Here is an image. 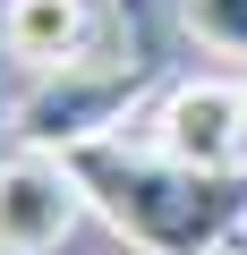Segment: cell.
I'll return each mask as SVG.
<instances>
[{
  "instance_id": "cell-2",
  "label": "cell",
  "mask_w": 247,
  "mask_h": 255,
  "mask_svg": "<svg viewBox=\"0 0 247 255\" xmlns=\"http://www.w3.org/2000/svg\"><path fill=\"white\" fill-rule=\"evenodd\" d=\"M154 85V68L145 60H68V68H51L17 111H9V128H17V145L26 153H94V145H119V128H128V111H137V94Z\"/></svg>"
},
{
  "instance_id": "cell-5",
  "label": "cell",
  "mask_w": 247,
  "mask_h": 255,
  "mask_svg": "<svg viewBox=\"0 0 247 255\" xmlns=\"http://www.w3.org/2000/svg\"><path fill=\"white\" fill-rule=\"evenodd\" d=\"M85 43H94L85 0H0V51H9L17 68L51 77L68 60H85Z\"/></svg>"
},
{
  "instance_id": "cell-6",
  "label": "cell",
  "mask_w": 247,
  "mask_h": 255,
  "mask_svg": "<svg viewBox=\"0 0 247 255\" xmlns=\"http://www.w3.org/2000/svg\"><path fill=\"white\" fill-rule=\"evenodd\" d=\"M179 26L213 60H247V0H179Z\"/></svg>"
},
{
  "instance_id": "cell-4",
  "label": "cell",
  "mask_w": 247,
  "mask_h": 255,
  "mask_svg": "<svg viewBox=\"0 0 247 255\" xmlns=\"http://www.w3.org/2000/svg\"><path fill=\"white\" fill-rule=\"evenodd\" d=\"M145 145L171 153V162H188V170L239 179V162H247V111H239V85H222V77L171 85V94L154 102V136H145Z\"/></svg>"
},
{
  "instance_id": "cell-1",
  "label": "cell",
  "mask_w": 247,
  "mask_h": 255,
  "mask_svg": "<svg viewBox=\"0 0 247 255\" xmlns=\"http://www.w3.org/2000/svg\"><path fill=\"white\" fill-rule=\"evenodd\" d=\"M85 204L128 238L137 255H222L247 221V187L222 170H188L154 145H94L68 153Z\"/></svg>"
},
{
  "instance_id": "cell-8",
  "label": "cell",
  "mask_w": 247,
  "mask_h": 255,
  "mask_svg": "<svg viewBox=\"0 0 247 255\" xmlns=\"http://www.w3.org/2000/svg\"><path fill=\"white\" fill-rule=\"evenodd\" d=\"M222 255H247V247H222Z\"/></svg>"
},
{
  "instance_id": "cell-7",
  "label": "cell",
  "mask_w": 247,
  "mask_h": 255,
  "mask_svg": "<svg viewBox=\"0 0 247 255\" xmlns=\"http://www.w3.org/2000/svg\"><path fill=\"white\" fill-rule=\"evenodd\" d=\"M239 111H247V77H239Z\"/></svg>"
},
{
  "instance_id": "cell-3",
  "label": "cell",
  "mask_w": 247,
  "mask_h": 255,
  "mask_svg": "<svg viewBox=\"0 0 247 255\" xmlns=\"http://www.w3.org/2000/svg\"><path fill=\"white\" fill-rule=\"evenodd\" d=\"M85 187H77V162L60 153H9L0 162V255H51L77 221H85Z\"/></svg>"
}]
</instances>
